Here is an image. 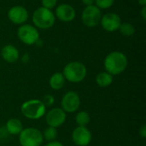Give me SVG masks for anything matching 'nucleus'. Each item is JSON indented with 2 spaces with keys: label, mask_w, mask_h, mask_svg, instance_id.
<instances>
[{
  "label": "nucleus",
  "mask_w": 146,
  "mask_h": 146,
  "mask_svg": "<svg viewBox=\"0 0 146 146\" xmlns=\"http://www.w3.org/2000/svg\"><path fill=\"white\" fill-rule=\"evenodd\" d=\"M104 64L106 72L111 75H118L126 70L128 60L123 52L112 51L106 56Z\"/></svg>",
  "instance_id": "obj_1"
},
{
  "label": "nucleus",
  "mask_w": 146,
  "mask_h": 146,
  "mask_svg": "<svg viewBox=\"0 0 146 146\" xmlns=\"http://www.w3.org/2000/svg\"><path fill=\"white\" fill-rule=\"evenodd\" d=\"M62 74L66 80L71 83H79L85 80L87 69L85 64L80 62H70L63 68Z\"/></svg>",
  "instance_id": "obj_2"
},
{
  "label": "nucleus",
  "mask_w": 146,
  "mask_h": 146,
  "mask_svg": "<svg viewBox=\"0 0 146 146\" xmlns=\"http://www.w3.org/2000/svg\"><path fill=\"white\" fill-rule=\"evenodd\" d=\"M21 112L23 116L30 120H38L46 113V108L39 99H31L21 104Z\"/></svg>",
  "instance_id": "obj_3"
},
{
  "label": "nucleus",
  "mask_w": 146,
  "mask_h": 146,
  "mask_svg": "<svg viewBox=\"0 0 146 146\" xmlns=\"http://www.w3.org/2000/svg\"><path fill=\"white\" fill-rule=\"evenodd\" d=\"M32 19L36 28L49 29L54 26L56 16L51 9L39 7L34 10Z\"/></svg>",
  "instance_id": "obj_4"
},
{
  "label": "nucleus",
  "mask_w": 146,
  "mask_h": 146,
  "mask_svg": "<svg viewBox=\"0 0 146 146\" xmlns=\"http://www.w3.org/2000/svg\"><path fill=\"white\" fill-rule=\"evenodd\" d=\"M44 141L43 133L35 127L23 128L19 134L21 146H40Z\"/></svg>",
  "instance_id": "obj_5"
},
{
  "label": "nucleus",
  "mask_w": 146,
  "mask_h": 146,
  "mask_svg": "<svg viewBox=\"0 0 146 146\" xmlns=\"http://www.w3.org/2000/svg\"><path fill=\"white\" fill-rule=\"evenodd\" d=\"M19 39L25 44L33 45L39 39V33L38 29L29 24H22L17 30Z\"/></svg>",
  "instance_id": "obj_6"
},
{
  "label": "nucleus",
  "mask_w": 146,
  "mask_h": 146,
  "mask_svg": "<svg viewBox=\"0 0 146 146\" xmlns=\"http://www.w3.org/2000/svg\"><path fill=\"white\" fill-rule=\"evenodd\" d=\"M102 17L101 9L96 5L86 6L81 14L82 23L87 27H95L100 23Z\"/></svg>",
  "instance_id": "obj_7"
},
{
  "label": "nucleus",
  "mask_w": 146,
  "mask_h": 146,
  "mask_svg": "<svg viewBox=\"0 0 146 146\" xmlns=\"http://www.w3.org/2000/svg\"><path fill=\"white\" fill-rule=\"evenodd\" d=\"M80 106V95L74 91L66 92L61 101V109L66 113H74Z\"/></svg>",
  "instance_id": "obj_8"
},
{
  "label": "nucleus",
  "mask_w": 146,
  "mask_h": 146,
  "mask_svg": "<svg viewBox=\"0 0 146 146\" xmlns=\"http://www.w3.org/2000/svg\"><path fill=\"white\" fill-rule=\"evenodd\" d=\"M67 115L61 108H53L45 115V121L49 127L57 128L64 124Z\"/></svg>",
  "instance_id": "obj_9"
},
{
  "label": "nucleus",
  "mask_w": 146,
  "mask_h": 146,
  "mask_svg": "<svg viewBox=\"0 0 146 146\" xmlns=\"http://www.w3.org/2000/svg\"><path fill=\"white\" fill-rule=\"evenodd\" d=\"M71 137L77 146H87L92 142V133L86 127H76Z\"/></svg>",
  "instance_id": "obj_10"
},
{
  "label": "nucleus",
  "mask_w": 146,
  "mask_h": 146,
  "mask_svg": "<svg viewBox=\"0 0 146 146\" xmlns=\"http://www.w3.org/2000/svg\"><path fill=\"white\" fill-rule=\"evenodd\" d=\"M100 23L104 30L107 32H115L119 30L121 20L116 13L110 12L101 17Z\"/></svg>",
  "instance_id": "obj_11"
},
{
  "label": "nucleus",
  "mask_w": 146,
  "mask_h": 146,
  "mask_svg": "<svg viewBox=\"0 0 146 146\" xmlns=\"http://www.w3.org/2000/svg\"><path fill=\"white\" fill-rule=\"evenodd\" d=\"M28 17L29 14L27 9L20 5L13 6L8 11L9 20L15 25L24 24L28 20Z\"/></svg>",
  "instance_id": "obj_12"
},
{
  "label": "nucleus",
  "mask_w": 146,
  "mask_h": 146,
  "mask_svg": "<svg viewBox=\"0 0 146 146\" xmlns=\"http://www.w3.org/2000/svg\"><path fill=\"white\" fill-rule=\"evenodd\" d=\"M55 16L57 17V19L61 21L70 22L75 18L76 12L72 5L68 3H62L56 7L55 11Z\"/></svg>",
  "instance_id": "obj_13"
},
{
  "label": "nucleus",
  "mask_w": 146,
  "mask_h": 146,
  "mask_svg": "<svg viewBox=\"0 0 146 146\" xmlns=\"http://www.w3.org/2000/svg\"><path fill=\"white\" fill-rule=\"evenodd\" d=\"M1 56L6 62L14 63L19 59L20 52L13 44H6L1 50Z\"/></svg>",
  "instance_id": "obj_14"
},
{
  "label": "nucleus",
  "mask_w": 146,
  "mask_h": 146,
  "mask_svg": "<svg viewBox=\"0 0 146 146\" xmlns=\"http://www.w3.org/2000/svg\"><path fill=\"white\" fill-rule=\"evenodd\" d=\"M5 129L9 134L11 135H19L23 130L22 122L16 118H10L7 121L5 125Z\"/></svg>",
  "instance_id": "obj_15"
},
{
  "label": "nucleus",
  "mask_w": 146,
  "mask_h": 146,
  "mask_svg": "<svg viewBox=\"0 0 146 146\" xmlns=\"http://www.w3.org/2000/svg\"><path fill=\"white\" fill-rule=\"evenodd\" d=\"M65 81H66V80H65L62 73L56 72L50 76V80H49V85L51 89L57 91V90L62 89L64 86Z\"/></svg>",
  "instance_id": "obj_16"
},
{
  "label": "nucleus",
  "mask_w": 146,
  "mask_h": 146,
  "mask_svg": "<svg viewBox=\"0 0 146 146\" xmlns=\"http://www.w3.org/2000/svg\"><path fill=\"white\" fill-rule=\"evenodd\" d=\"M95 81L97 85L100 87H109L113 83V75H111L108 72H101L96 76Z\"/></svg>",
  "instance_id": "obj_17"
},
{
  "label": "nucleus",
  "mask_w": 146,
  "mask_h": 146,
  "mask_svg": "<svg viewBox=\"0 0 146 146\" xmlns=\"http://www.w3.org/2000/svg\"><path fill=\"white\" fill-rule=\"evenodd\" d=\"M91 121V116L86 111H80L75 116V122L80 127H86Z\"/></svg>",
  "instance_id": "obj_18"
},
{
  "label": "nucleus",
  "mask_w": 146,
  "mask_h": 146,
  "mask_svg": "<svg viewBox=\"0 0 146 146\" xmlns=\"http://www.w3.org/2000/svg\"><path fill=\"white\" fill-rule=\"evenodd\" d=\"M120 33L125 36V37H131L135 33V27L133 24L129 22H124L121 23L120 27H119Z\"/></svg>",
  "instance_id": "obj_19"
},
{
  "label": "nucleus",
  "mask_w": 146,
  "mask_h": 146,
  "mask_svg": "<svg viewBox=\"0 0 146 146\" xmlns=\"http://www.w3.org/2000/svg\"><path fill=\"white\" fill-rule=\"evenodd\" d=\"M43 133V137L44 139L48 141V142H50V141H54L56 140V137H57V131H56V128L55 127H48Z\"/></svg>",
  "instance_id": "obj_20"
},
{
  "label": "nucleus",
  "mask_w": 146,
  "mask_h": 146,
  "mask_svg": "<svg viewBox=\"0 0 146 146\" xmlns=\"http://www.w3.org/2000/svg\"><path fill=\"white\" fill-rule=\"evenodd\" d=\"M115 3V0H95L96 6L98 9H106L110 8Z\"/></svg>",
  "instance_id": "obj_21"
},
{
  "label": "nucleus",
  "mask_w": 146,
  "mask_h": 146,
  "mask_svg": "<svg viewBox=\"0 0 146 146\" xmlns=\"http://www.w3.org/2000/svg\"><path fill=\"white\" fill-rule=\"evenodd\" d=\"M41 101L44 104V105L45 106V108L51 107V106H53L55 104V98L51 94H46V95H44V98H43V99Z\"/></svg>",
  "instance_id": "obj_22"
},
{
  "label": "nucleus",
  "mask_w": 146,
  "mask_h": 146,
  "mask_svg": "<svg viewBox=\"0 0 146 146\" xmlns=\"http://www.w3.org/2000/svg\"><path fill=\"white\" fill-rule=\"evenodd\" d=\"M42 7L51 9L55 8L57 4V0H41Z\"/></svg>",
  "instance_id": "obj_23"
},
{
  "label": "nucleus",
  "mask_w": 146,
  "mask_h": 146,
  "mask_svg": "<svg viewBox=\"0 0 146 146\" xmlns=\"http://www.w3.org/2000/svg\"><path fill=\"white\" fill-rule=\"evenodd\" d=\"M139 135L142 139H145L146 138V126L145 125H142L141 127L139 128Z\"/></svg>",
  "instance_id": "obj_24"
},
{
  "label": "nucleus",
  "mask_w": 146,
  "mask_h": 146,
  "mask_svg": "<svg viewBox=\"0 0 146 146\" xmlns=\"http://www.w3.org/2000/svg\"><path fill=\"white\" fill-rule=\"evenodd\" d=\"M44 146H63V145L61 143V142H59V141H56V140H54V141H50V142H48L46 145Z\"/></svg>",
  "instance_id": "obj_25"
},
{
  "label": "nucleus",
  "mask_w": 146,
  "mask_h": 146,
  "mask_svg": "<svg viewBox=\"0 0 146 146\" xmlns=\"http://www.w3.org/2000/svg\"><path fill=\"white\" fill-rule=\"evenodd\" d=\"M29 59H30V56H29L28 53H25V54L22 56V57H21V62H22L23 63H27L28 61H29Z\"/></svg>",
  "instance_id": "obj_26"
},
{
  "label": "nucleus",
  "mask_w": 146,
  "mask_h": 146,
  "mask_svg": "<svg viewBox=\"0 0 146 146\" xmlns=\"http://www.w3.org/2000/svg\"><path fill=\"white\" fill-rule=\"evenodd\" d=\"M82 3L86 6H89V5H92L95 3V0H81Z\"/></svg>",
  "instance_id": "obj_27"
},
{
  "label": "nucleus",
  "mask_w": 146,
  "mask_h": 146,
  "mask_svg": "<svg viewBox=\"0 0 146 146\" xmlns=\"http://www.w3.org/2000/svg\"><path fill=\"white\" fill-rule=\"evenodd\" d=\"M141 16L143 18V20H146V7L143 6L142 9H141Z\"/></svg>",
  "instance_id": "obj_28"
},
{
  "label": "nucleus",
  "mask_w": 146,
  "mask_h": 146,
  "mask_svg": "<svg viewBox=\"0 0 146 146\" xmlns=\"http://www.w3.org/2000/svg\"><path fill=\"white\" fill-rule=\"evenodd\" d=\"M138 3L141 6H145L146 5V0H138Z\"/></svg>",
  "instance_id": "obj_29"
}]
</instances>
